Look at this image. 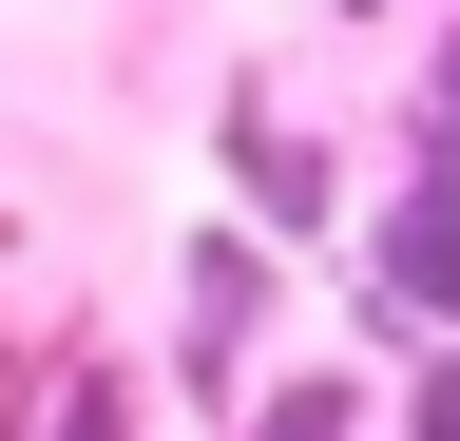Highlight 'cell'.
I'll use <instances>...</instances> for the list:
<instances>
[{"label":"cell","mask_w":460,"mask_h":441,"mask_svg":"<svg viewBox=\"0 0 460 441\" xmlns=\"http://www.w3.org/2000/svg\"><path fill=\"white\" fill-rule=\"evenodd\" d=\"M384 288H422V307H460V154L422 192H402V231H384Z\"/></svg>","instance_id":"1"},{"label":"cell","mask_w":460,"mask_h":441,"mask_svg":"<svg viewBox=\"0 0 460 441\" xmlns=\"http://www.w3.org/2000/svg\"><path fill=\"white\" fill-rule=\"evenodd\" d=\"M441 154H460V39H441Z\"/></svg>","instance_id":"2"}]
</instances>
